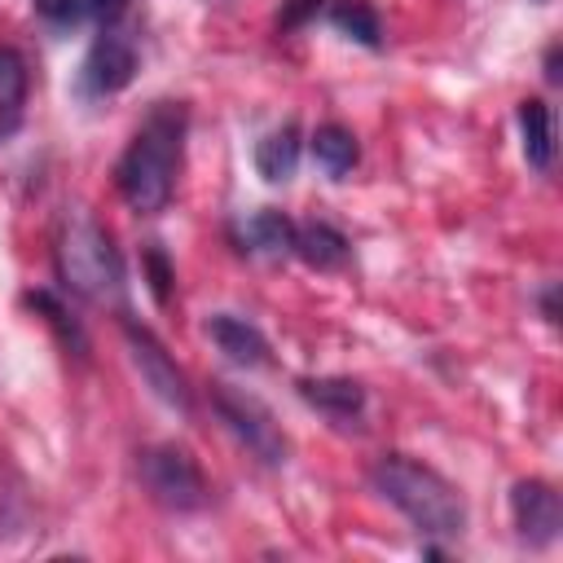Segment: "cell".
Here are the masks:
<instances>
[{"label": "cell", "mask_w": 563, "mask_h": 563, "mask_svg": "<svg viewBox=\"0 0 563 563\" xmlns=\"http://www.w3.org/2000/svg\"><path fill=\"white\" fill-rule=\"evenodd\" d=\"M185 132H189V110L180 101H158L141 119V128L132 132V141L114 167L119 194L132 211L154 216L172 202L180 158H185Z\"/></svg>", "instance_id": "1"}, {"label": "cell", "mask_w": 563, "mask_h": 563, "mask_svg": "<svg viewBox=\"0 0 563 563\" xmlns=\"http://www.w3.org/2000/svg\"><path fill=\"white\" fill-rule=\"evenodd\" d=\"M369 479L422 537H462L466 506L440 471H431V466H422L405 453H387V457L374 462Z\"/></svg>", "instance_id": "2"}, {"label": "cell", "mask_w": 563, "mask_h": 563, "mask_svg": "<svg viewBox=\"0 0 563 563\" xmlns=\"http://www.w3.org/2000/svg\"><path fill=\"white\" fill-rule=\"evenodd\" d=\"M57 273L62 282L92 299V303H106V299H119L123 295V260L110 242V233L88 216V211H70L62 220V233H57Z\"/></svg>", "instance_id": "3"}, {"label": "cell", "mask_w": 563, "mask_h": 563, "mask_svg": "<svg viewBox=\"0 0 563 563\" xmlns=\"http://www.w3.org/2000/svg\"><path fill=\"white\" fill-rule=\"evenodd\" d=\"M211 405H216L220 422H224L264 466L286 462V435H282V427L273 422V413H268L255 396H246V391H238V387H229V383H211Z\"/></svg>", "instance_id": "4"}, {"label": "cell", "mask_w": 563, "mask_h": 563, "mask_svg": "<svg viewBox=\"0 0 563 563\" xmlns=\"http://www.w3.org/2000/svg\"><path fill=\"white\" fill-rule=\"evenodd\" d=\"M141 479L150 497L167 510H198L207 501V479L198 462L176 444H154L141 453Z\"/></svg>", "instance_id": "5"}, {"label": "cell", "mask_w": 563, "mask_h": 563, "mask_svg": "<svg viewBox=\"0 0 563 563\" xmlns=\"http://www.w3.org/2000/svg\"><path fill=\"white\" fill-rule=\"evenodd\" d=\"M132 70H136V40L114 22H106L79 66V92L84 97H114L119 88L132 84Z\"/></svg>", "instance_id": "6"}, {"label": "cell", "mask_w": 563, "mask_h": 563, "mask_svg": "<svg viewBox=\"0 0 563 563\" xmlns=\"http://www.w3.org/2000/svg\"><path fill=\"white\" fill-rule=\"evenodd\" d=\"M123 334H128V347H132V361H136V369H141V378L154 387V396L158 400H167L172 409H189V383H185V374H180V365L167 356V347L145 330V325H136V321H128L123 325Z\"/></svg>", "instance_id": "7"}, {"label": "cell", "mask_w": 563, "mask_h": 563, "mask_svg": "<svg viewBox=\"0 0 563 563\" xmlns=\"http://www.w3.org/2000/svg\"><path fill=\"white\" fill-rule=\"evenodd\" d=\"M510 515H515V528L528 545H550L563 528L559 493L545 479H519L510 493Z\"/></svg>", "instance_id": "8"}, {"label": "cell", "mask_w": 563, "mask_h": 563, "mask_svg": "<svg viewBox=\"0 0 563 563\" xmlns=\"http://www.w3.org/2000/svg\"><path fill=\"white\" fill-rule=\"evenodd\" d=\"M207 334H211V343L233 361V365H264L268 361V339L251 325V321H242V317H229V312H220V317H211L207 321Z\"/></svg>", "instance_id": "9"}, {"label": "cell", "mask_w": 563, "mask_h": 563, "mask_svg": "<svg viewBox=\"0 0 563 563\" xmlns=\"http://www.w3.org/2000/svg\"><path fill=\"white\" fill-rule=\"evenodd\" d=\"M299 391H303L308 405H317V409H321L325 418H334V422H352V418H361V409H365V391H361V383H352V378H303Z\"/></svg>", "instance_id": "10"}, {"label": "cell", "mask_w": 563, "mask_h": 563, "mask_svg": "<svg viewBox=\"0 0 563 563\" xmlns=\"http://www.w3.org/2000/svg\"><path fill=\"white\" fill-rule=\"evenodd\" d=\"M26 62L18 48L0 44V141H9L26 110Z\"/></svg>", "instance_id": "11"}, {"label": "cell", "mask_w": 563, "mask_h": 563, "mask_svg": "<svg viewBox=\"0 0 563 563\" xmlns=\"http://www.w3.org/2000/svg\"><path fill=\"white\" fill-rule=\"evenodd\" d=\"M128 9V0H35V13L48 26H106Z\"/></svg>", "instance_id": "12"}, {"label": "cell", "mask_w": 563, "mask_h": 563, "mask_svg": "<svg viewBox=\"0 0 563 563\" xmlns=\"http://www.w3.org/2000/svg\"><path fill=\"white\" fill-rule=\"evenodd\" d=\"M519 132H523V158L537 172H550V163H554V119H550V106L537 101V97L519 101Z\"/></svg>", "instance_id": "13"}, {"label": "cell", "mask_w": 563, "mask_h": 563, "mask_svg": "<svg viewBox=\"0 0 563 563\" xmlns=\"http://www.w3.org/2000/svg\"><path fill=\"white\" fill-rule=\"evenodd\" d=\"M290 251L299 260H308L312 268H339L347 260V242L330 229V224H295V242Z\"/></svg>", "instance_id": "14"}, {"label": "cell", "mask_w": 563, "mask_h": 563, "mask_svg": "<svg viewBox=\"0 0 563 563\" xmlns=\"http://www.w3.org/2000/svg\"><path fill=\"white\" fill-rule=\"evenodd\" d=\"M356 136L347 132V128H339V123H325V128H317L312 132V158H317V167L325 172V176H347L352 167H356Z\"/></svg>", "instance_id": "15"}, {"label": "cell", "mask_w": 563, "mask_h": 563, "mask_svg": "<svg viewBox=\"0 0 563 563\" xmlns=\"http://www.w3.org/2000/svg\"><path fill=\"white\" fill-rule=\"evenodd\" d=\"M295 163H299V132L286 123V128H277V132H268L264 141H260V150H255V167H260V176L264 180H290L295 176Z\"/></svg>", "instance_id": "16"}, {"label": "cell", "mask_w": 563, "mask_h": 563, "mask_svg": "<svg viewBox=\"0 0 563 563\" xmlns=\"http://www.w3.org/2000/svg\"><path fill=\"white\" fill-rule=\"evenodd\" d=\"M246 242H251V251L286 255L290 242H295V224H290L282 211H260V216H251V224H246Z\"/></svg>", "instance_id": "17"}, {"label": "cell", "mask_w": 563, "mask_h": 563, "mask_svg": "<svg viewBox=\"0 0 563 563\" xmlns=\"http://www.w3.org/2000/svg\"><path fill=\"white\" fill-rule=\"evenodd\" d=\"M334 26L356 35L361 44H378V18H374V9L365 0H339L334 4Z\"/></svg>", "instance_id": "18"}]
</instances>
